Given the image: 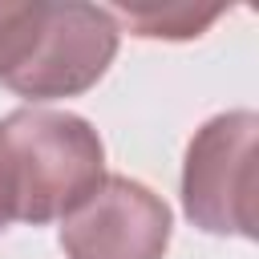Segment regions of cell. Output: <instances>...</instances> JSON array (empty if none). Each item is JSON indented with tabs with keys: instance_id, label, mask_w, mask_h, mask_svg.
<instances>
[{
	"instance_id": "obj_1",
	"label": "cell",
	"mask_w": 259,
	"mask_h": 259,
	"mask_svg": "<svg viewBox=\"0 0 259 259\" xmlns=\"http://www.w3.org/2000/svg\"><path fill=\"white\" fill-rule=\"evenodd\" d=\"M117 24L97 4H0V85L20 97H77L101 81L117 53Z\"/></svg>"
},
{
	"instance_id": "obj_6",
	"label": "cell",
	"mask_w": 259,
	"mask_h": 259,
	"mask_svg": "<svg viewBox=\"0 0 259 259\" xmlns=\"http://www.w3.org/2000/svg\"><path fill=\"white\" fill-rule=\"evenodd\" d=\"M12 186H8V170H4V158H0V231L12 223Z\"/></svg>"
},
{
	"instance_id": "obj_2",
	"label": "cell",
	"mask_w": 259,
	"mask_h": 259,
	"mask_svg": "<svg viewBox=\"0 0 259 259\" xmlns=\"http://www.w3.org/2000/svg\"><path fill=\"white\" fill-rule=\"evenodd\" d=\"M0 158L20 223H53L77 210L105 182L97 130L65 109H16L0 121Z\"/></svg>"
},
{
	"instance_id": "obj_4",
	"label": "cell",
	"mask_w": 259,
	"mask_h": 259,
	"mask_svg": "<svg viewBox=\"0 0 259 259\" xmlns=\"http://www.w3.org/2000/svg\"><path fill=\"white\" fill-rule=\"evenodd\" d=\"M61 223L69 259H162L170 243V206L150 186L121 174H105Z\"/></svg>"
},
{
	"instance_id": "obj_5",
	"label": "cell",
	"mask_w": 259,
	"mask_h": 259,
	"mask_svg": "<svg viewBox=\"0 0 259 259\" xmlns=\"http://www.w3.org/2000/svg\"><path fill=\"white\" fill-rule=\"evenodd\" d=\"M113 24L130 28L134 36L150 40H190L202 36L227 8L223 4H113L105 8Z\"/></svg>"
},
{
	"instance_id": "obj_3",
	"label": "cell",
	"mask_w": 259,
	"mask_h": 259,
	"mask_svg": "<svg viewBox=\"0 0 259 259\" xmlns=\"http://www.w3.org/2000/svg\"><path fill=\"white\" fill-rule=\"evenodd\" d=\"M259 190V117L231 109L210 117L186 146L182 206L186 219L210 235L255 239Z\"/></svg>"
}]
</instances>
